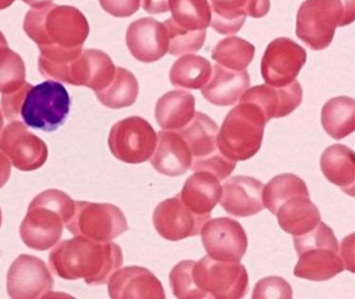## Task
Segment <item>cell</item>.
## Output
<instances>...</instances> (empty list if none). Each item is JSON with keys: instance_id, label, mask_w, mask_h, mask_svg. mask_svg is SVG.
Listing matches in <instances>:
<instances>
[{"instance_id": "ac0fdd59", "label": "cell", "mask_w": 355, "mask_h": 299, "mask_svg": "<svg viewBox=\"0 0 355 299\" xmlns=\"http://www.w3.org/2000/svg\"><path fill=\"white\" fill-rule=\"evenodd\" d=\"M302 87L294 80L284 87H273L265 84L253 87L245 91L241 97L242 103L257 105L270 121L273 118H282L290 115L302 103Z\"/></svg>"}, {"instance_id": "d590c367", "label": "cell", "mask_w": 355, "mask_h": 299, "mask_svg": "<svg viewBox=\"0 0 355 299\" xmlns=\"http://www.w3.org/2000/svg\"><path fill=\"white\" fill-rule=\"evenodd\" d=\"M164 26L167 30L168 42H169L168 53L170 55L175 57L190 55L202 49L207 38V31L190 32L176 26L171 18L166 20Z\"/></svg>"}, {"instance_id": "44dd1931", "label": "cell", "mask_w": 355, "mask_h": 299, "mask_svg": "<svg viewBox=\"0 0 355 299\" xmlns=\"http://www.w3.org/2000/svg\"><path fill=\"white\" fill-rule=\"evenodd\" d=\"M193 157L186 141L175 130L157 133V142L150 164L159 173L167 176H184L192 166Z\"/></svg>"}, {"instance_id": "8fae6325", "label": "cell", "mask_w": 355, "mask_h": 299, "mask_svg": "<svg viewBox=\"0 0 355 299\" xmlns=\"http://www.w3.org/2000/svg\"><path fill=\"white\" fill-rule=\"evenodd\" d=\"M0 151L21 171L39 169L49 157L46 143L30 132L21 121H13L6 126L0 137Z\"/></svg>"}, {"instance_id": "2e32d148", "label": "cell", "mask_w": 355, "mask_h": 299, "mask_svg": "<svg viewBox=\"0 0 355 299\" xmlns=\"http://www.w3.org/2000/svg\"><path fill=\"white\" fill-rule=\"evenodd\" d=\"M126 44L135 59L153 63L168 53L167 30L164 24L153 18H141L128 26Z\"/></svg>"}, {"instance_id": "7a4b0ae2", "label": "cell", "mask_w": 355, "mask_h": 299, "mask_svg": "<svg viewBox=\"0 0 355 299\" xmlns=\"http://www.w3.org/2000/svg\"><path fill=\"white\" fill-rule=\"evenodd\" d=\"M49 267L64 280L83 278L91 286L107 284L123 264L121 247L113 242H97L76 236L64 240L49 253Z\"/></svg>"}, {"instance_id": "4316f807", "label": "cell", "mask_w": 355, "mask_h": 299, "mask_svg": "<svg viewBox=\"0 0 355 299\" xmlns=\"http://www.w3.org/2000/svg\"><path fill=\"white\" fill-rule=\"evenodd\" d=\"M195 97L187 91H170L157 101L155 118L165 130H180L194 117Z\"/></svg>"}, {"instance_id": "7bdbcfd3", "label": "cell", "mask_w": 355, "mask_h": 299, "mask_svg": "<svg viewBox=\"0 0 355 299\" xmlns=\"http://www.w3.org/2000/svg\"><path fill=\"white\" fill-rule=\"evenodd\" d=\"M354 234H350L343 240L340 244V250L338 249V253H340V257L342 259L343 264H344L345 269L350 270L351 272H354V255H353V249H354Z\"/></svg>"}, {"instance_id": "f546056e", "label": "cell", "mask_w": 355, "mask_h": 299, "mask_svg": "<svg viewBox=\"0 0 355 299\" xmlns=\"http://www.w3.org/2000/svg\"><path fill=\"white\" fill-rule=\"evenodd\" d=\"M209 61L200 55H187L178 59L170 70V80L176 88L199 90L211 76Z\"/></svg>"}, {"instance_id": "484cf974", "label": "cell", "mask_w": 355, "mask_h": 299, "mask_svg": "<svg viewBox=\"0 0 355 299\" xmlns=\"http://www.w3.org/2000/svg\"><path fill=\"white\" fill-rule=\"evenodd\" d=\"M275 216L280 228L294 237L307 234L321 221L319 210L309 196H295L284 201Z\"/></svg>"}, {"instance_id": "ba28073f", "label": "cell", "mask_w": 355, "mask_h": 299, "mask_svg": "<svg viewBox=\"0 0 355 299\" xmlns=\"http://www.w3.org/2000/svg\"><path fill=\"white\" fill-rule=\"evenodd\" d=\"M192 276L205 298H243L248 291V273L240 262L217 261L205 255L195 262Z\"/></svg>"}, {"instance_id": "d6a6232c", "label": "cell", "mask_w": 355, "mask_h": 299, "mask_svg": "<svg viewBox=\"0 0 355 299\" xmlns=\"http://www.w3.org/2000/svg\"><path fill=\"white\" fill-rule=\"evenodd\" d=\"M295 196H309L304 180L292 173H284L272 178L263 190V207L273 215L284 201Z\"/></svg>"}, {"instance_id": "d6986e66", "label": "cell", "mask_w": 355, "mask_h": 299, "mask_svg": "<svg viewBox=\"0 0 355 299\" xmlns=\"http://www.w3.org/2000/svg\"><path fill=\"white\" fill-rule=\"evenodd\" d=\"M211 26L222 35H234L244 26L246 16L265 17L270 11V0H209Z\"/></svg>"}, {"instance_id": "ab89813d", "label": "cell", "mask_w": 355, "mask_h": 299, "mask_svg": "<svg viewBox=\"0 0 355 299\" xmlns=\"http://www.w3.org/2000/svg\"><path fill=\"white\" fill-rule=\"evenodd\" d=\"M292 297V287L279 276H269L259 280L252 294L254 299H291Z\"/></svg>"}, {"instance_id": "e0dca14e", "label": "cell", "mask_w": 355, "mask_h": 299, "mask_svg": "<svg viewBox=\"0 0 355 299\" xmlns=\"http://www.w3.org/2000/svg\"><path fill=\"white\" fill-rule=\"evenodd\" d=\"M109 295L113 299H165L159 278L144 267L130 266L117 269L110 277Z\"/></svg>"}, {"instance_id": "9c48e42d", "label": "cell", "mask_w": 355, "mask_h": 299, "mask_svg": "<svg viewBox=\"0 0 355 299\" xmlns=\"http://www.w3.org/2000/svg\"><path fill=\"white\" fill-rule=\"evenodd\" d=\"M66 228L74 237H85L97 242H109L128 230L125 216L119 207L111 203L88 201H76Z\"/></svg>"}, {"instance_id": "8992f818", "label": "cell", "mask_w": 355, "mask_h": 299, "mask_svg": "<svg viewBox=\"0 0 355 299\" xmlns=\"http://www.w3.org/2000/svg\"><path fill=\"white\" fill-rule=\"evenodd\" d=\"M40 74L72 86H84L95 92L107 88L116 74L111 58L97 49H86L72 61L65 64H49L38 61Z\"/></svg>"}, {"instance_id": "60d3db41", "label": "cell", "mask_w": 355, "mask_h": 299, "mask_svg": "<svg viewBox=\"0 0 355 299\" xmlns=\"http://www.w3.org/2000/svg\"><path fill=\"white\" fill-rule=\"evenodd\" d=\"M32 87L30 83L26 82L24 86L15 92L3 94L0 101H1L3 114H5L8 120H15L19 117L20 109H21L22 103H24V99H26V93Z\"/></svg>"}, {"instance_id": "ee69618b", "label": "cell", "mask_w": 355, "mask_h": 299, "mask_svg": "<svg viewBox=\"0 0 355 299\" xmlns=\"http://www.w3.org/2000/svg\"><path fill=\"white\" fill-rule=\"evenodd\" d=\"M169 0H142L143 9L149 14L167 13Z\"/></svg>"}, {"instance_id": "5b68a950", "label": "cell", "mask_w": 355, "mask_h": 299, "mask_svg": "<svg viewBox=\"0 0 355 299\" xmlns=\"http://www.w3.org/2000/svg\"><path fill=\"white\" fill-rule=\"evenodd\" d=\"M267 122L257 105L241 101L227 114L218 132L220 153L234 162L247 161L254 157L261 149Z\"/></svg>"}, {"instance_id": "7402d4cb", "label": "cell", "mask_w": 355, "mask_h": 299, "mask_svg": "<svg viewBox=\"0 0 355 299\" xmlns=\"http://www.w3.org/2000/svg\"><path fill=\"white\" fill-rule=\"evenodd\" d=\"M250 87V76L246 69L232 70L216 64L211 78L202 88V95L218 107L236 105Z\"/></svg>"}, {"instance_id": "8d00e7d4", "label": "cell", "mask_w": 355, "mask_h": 299, "mask_svg": "<svg viewBox=\"0 0 355 299\" xmlns=\"http://www.w3.org/2000/svg\"><path fill=\"white\" fill-rule=\"evenodd\" d=\"M195 261H182L170 272V284L175 297L180 299L205 298V295L195 286L192 268Z\"/></svg>"}, {"instance_id": "bcb514c9", "label": "cell", "mask_w": 355, "mask_h": 299, "mask_svg": "<svg viewBox=\"0 0 355 299\" xmlns=\"http://www.w3.org/2000/svg\"><path fill=\"white\" fill-rule=\"evenodd\" d=\"M26 5L33 8L43 7V6L49 5L53 0H22Z\"/></svg>"}, {"instance_id": "9a60e30c", "label": "cell", "mask_w": 355, "mask_h": 299, "mask_svg": "<svg viewBox=\"0 0 355 299\" xmlns=\"http://www.w3.org/2000/svg\"><path fill=\"white\" fill-rule=\"evenodd\" d=\"M211 215L193 213L184 205L180 194L162 201L153 212V225L159 236L172 242L200 234L201 228Z\"/></svg>"}, {"instance_id": "f35d334b", "label": "cell", "mask_w": 355, "mask_h": 299, "mask_svg": "<svg viewBox=\"0 0 355 299\" xmlns=\"http://www.w3.org/2000/svg\"><path fill=\"white\" fill-rule=\"evenodd\" d=\"M236 166V162L230 161L227 157H224L220 151H217L209 157L193 160L191 169L194 172H209L218 180H224L234 172Z\"/></svg>"}, {"instance_id": "b9f144b4", "label": "cell", "mask_w": 355, "mask_h": 299, "mask_svg": "<svg viewBox=\"0 0 355 299\" xmlns=\"http://www.w3.org/2000/svg\"><path fill=\"white\" fill-rule=\"evenodd\" d=\"M99 3L110 15L126 18L139 11L141 0H99Z\"/></svg>"}, {"instance_id": "3957f363", "label": "cell", "mask_w": 355, "mask_h": 299, "mask_svg": "<svg viewBox=\"0 0 355 299\" xmlns=\"http://www.w3.org/2000/svg\"><path fill=\"white\" fill-rule=\"evenodd\" d=\"M76 201L63 191H44L37 195L20 225V237L26 246L35 250H49L60 242L64 225L74 211Z\"/></svg>"}, {"instance_id": "30bf717a", "label": "cell", "mask_w": 355, "mask_h": 299, "mask_svg": "<svg viewBox=\"0 0 355 299\" xmlns=\"http://www.w3.org/2000/svg\"><path fill=\"white\" fill-rule=\"evenodd\" d=\"M157 134L147 120L139 116L120 120L112 128L109 147L114 157L128 164L150 160L157 146Z\"/></svg>"}, {"instance_id": "cb8c5ba5", "label": "cell", "mask_w": 355, "mask_h": 299, "mask_svg": "<svg viewBox=\"0 0 355 299\" xmlns=\"http://www.w3.org/2000/svg\"><path fill=\"white\" fill-rule=\"evenodd\" d=\"M294 269V275L313 282H325L344 271L338 251L315 247L303 251Z\"/></svg>"}, {"instance_id": "277c9868", "label": "cell", "mask_w": 355, "mask_h": 299, "mask_svg": "<svg viewBox=\"0 0 355 299\" xmlns=\"http://www.w3.org/2000/svg\"><path fill=\"white\" fill-rule=\"evenodd\" d=\"M354 19L355 0H305L297 13V37L313 51H323L334 40L336 28Z\"/></svg>"}, {"instance_id": "e575fe53", "label": "cell", "mask_w": 355, "mask_h": 299, "mask_svg": "<svg viewBox=\"0 0 355 299\" xmlns=\"http://www.w3.org/2000/svg\"><path fill=\"white\" fill-rule=\"evenodd\" d=\"M26 64L9 46L0 47V93L15 92L26 83Z\"/></svg>"}, {"instance_id": "4dcf8cb0", "label": "cell", "mask_w": 355, "mask_h": 299, "mask_svg": "<svg viewBox=\"0 0 355 299\" xmlns=\"http://www.w3.org/2000/svg\"><path fill=\"white\" fill-rule=\"evenodd\" d=\"M96 93L97 99L110 109H123L136 103L139 95V84L136 76L124 69L116 68L115 76L111 84Z\"/></svg>"}, {"instance_id": "7c38bea8", "label": "cell", "mask_w": 355, "mask_h": 299, "mask_svg": "<svg viewBox=\"0 0 355 299\" xmlns=\"http://www.w3.org/2000/svg\"><path fill=\"white\" fill-rule=\"evenodd\" d=\"M53 286L55 280L46 264L34 255H19L8 272V294L12 298H43Z\"/></svg>"}, {"instance_id": "1f68e13d", "label": "cell", "mask_w": 355, "mask_h": 299, "mask_svg": "<svg viewBox=\"0 0 355 299\" xmlns=\"http://www.w3.org/2000/svg\"><path fill=\"white\" fill-rule=\"evenodd\" d=\"M172 22L190 32L207 31L211 26V11L207 0H169Z\"/></svg>"}, {"instance_id": "ffe728a7", "label": "cell", "mask_w": 355, "mask_h": 299, "mask_svg": "<svg viewBox=\"0 0 355 299\" xmlns=\"http://www.w3.org/2000/svg\"><path fill=\"white\" fill-rule=\"evenodd\" d=\"M263 185L251 176H238L230 178L222 188L220 205L230 215L250 217L263 210Z\"/></svg>"}, {"instance_id": "f6af8a7d", "label": "cell", "mask_w": 355, "mask_h": 299, "mask_svg": "<svg viewBox=\"0 0 355 299\" xmlns=\"http://www.w3.org/2000/svg\"><path fill=\"white\" fill-rule=\"evenodd\" d=\"M11 176V163L9 159L0 151V189L3 188Z\"/></svg>"}, {"instance_id": "f907efd6", "label": "cell", "mask_w": 355, "mask_h": 299, "mask_svg": "<svg viewBox=\"0 0 355 299\" xmlns=\"http://www.w3.org/2000/svg\"><path fill=\"white\" fill-rule=\"evenodd\" d=\"M1 224H3V212L0 209V228H1Z\"/></svg>"}, {"instance_id": "603a6c76", "label": "cell", "mask_w": 355, "mask_h": 299, "mask_svg": "<svg viewBox=\"0 0 355 299\" xmlns=\"http://www.w3.org/2000/svg\"><path fill=\"white\" fill-rule=\"evenodd\" d=\"M180 196L184 205L193 213L209 216L220 203L222 186L214 174L196 171L186 180Z\"/></svg>"}, {"instance_id": "74e56055", "label": "cell", "mask_w": 355, "mask_h": 299, "mask_svg": "<svg viewBox=\"0 0 355 299\" xmlns=\"http://www.w3.org/2000/svg\"><path fill=\"white\" fill-rule=\"evenodd\" d=\"M294 246L298 255L306 249L315 248V247H324V248L334 249L336 251L340 249L334 230L321 221L307 234L294 237Z\"/></svg>"}, {"instance_id": "5bb4252c", "label": "cell", "mask_w": 355, "mask_h": 299, "mask_svg": "<svg viewBox=\"0 0 355 299\" xmlns=\"http://www.w3.org/2000/svg\"><path fill=\"white\" fill-rule=\"evenodd\" d=\"M201 239L207 255L223 262H240L248 247V238L243 226L228 217L216 218L205 222Z\"/></svg>"}, {"instance_id": "c3c4849f", "label": "cell", "mask_w": 355, "mask_h": 299, "mask_svg": "<svg viewBox=\"0 0 355 299\" xmlns=\"http://www.w3.org/2000/svg\"><path fill=\"white\" fill-rule=\"evenodd\" d=\"M1 46H8V42L3 33L0 32V47Z\"/></svg>"}, {"instance_id": "6da1fadb", "label": "cell", "mask_w": 355, "mask_h": 299, "mask_svg": "<svg viewBox=\"0 0 355 299\" xmlns=\"http://www.w3.org/2000/svg\"><path fill=\"white\" fill-rule=\"evenodd\" d=\"M24 28L40 49L39 62L49 64H65L78 58L90 33L80 10L53 3L28 11Z\"/></svg>"}, {"instance_id": "52a82bcc", "label": "cell", "mask_w": 355, "mask_h": 299, "mask_svg": "<svg viewBox=\"0 0 355 299\" xmlns=\"http://www.w3.org/2000/svg\"><path fill=\"white\" fill-rule=\"evenodd\" d=\"M70 105L67 89L60 83L47 80L28 90L20 115L28 128L55 132L67 119Z\"/></svg>"}, {"instance_id": "d4e9b609", "label": "cell", "mask_w": 355, "mask_h": 299, "mask_svg": "<svg viewBox=\"0 0 355 299\" xmlns=\"http://www.w3.org/2000/svg\"><path fill=\"white\" fill-rule=\"evenodd\" d=\"M320 165L324 176L345 193L354 195L355 155L346 145L334 144L322 153Z\"/></svg>"}, {"instance_id": "f1b7e54d", "label": "cell", "mask_w": 355, "mask_h": 299, "mask_svg": "<svg viewBox=\"0 0 355 299\" xmlns=\"http://www.w3.org/2000/svg\"><path fill=\"white\" fill-rule=\"evenodd\" d=\"M322 126L336 140H342L355 130V103L351 97L338 96L329 99L321 113Z\"/></svg>"}, {"instance_id": "836d02e7", "label": "cell", "mask_w": 355, "mask_h": 299, "mask_svg": "<svg viewBox=\"0 0 355 299\" xmlns=\"http://www.w3.org/2000/svg\"><path fill=\"white\" fill-rule=\"evenodd\" d=\"M255 47L248 41L230 37L220 41L211 51V58L219 65L232 70H245L254 57Z\"/></svg>"}, {"instance_id": "4fadbf2b", "label": "cell", "mask_w": 355, "mask_h": 299, "mask_svg": "<svg viewBox=\"0 0 355 299\" xmlns=\"http://www.w3.org/2000/svg\"><path fill=\"white\" fill-rule=\"evenodd\" d=\"M306 62V51L292 39L277 38L268 45L261 59L266 84L284 87L292 84Z\"/></svg>"}, {"instance_id": "681fc988", "label": "cell", "mask_w": 355, "mask_h": 299, "mask_svg": "<svg viewBox=\"0 0 355 299\" xmlns=\"http://www.w3.org/2000/svg\"><path fill=\"white\" fill-rule=\"evenodd\" d=\"M3 128V114H1V111H0V134H1V130Z\"/></svg>"}, {"instance_id": "83f0119b", "label": "cell", "mask_w": 355, "mask_h": 299, "mask_svg": "<svg viewBox=\"0 0 355 299\" xmlns=\"http://www.w3.org/2000/svg\"><path fill=\"white\" fill-rule=\"evenodd\" d=\"M218 124L203 113H195L190 123L178 130L192 153L193 160L202 159L219 151Z\"/></svg>"}, {"instance_id": "7dc6e473", "label": "cell", "mask_w": 355, "mask_h": 299, "mask_svg": "<svg viewBox=\"0 0 355 299\" xmlns=\"http://www.w3.org/2000/svg\"><path fill=\"white\" fill-rule=\"evenodd\" d=\"M14 1H15V0H0V11L11 7V6L13 5Z\"/></svg>"}]
</instances>
